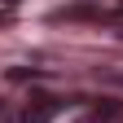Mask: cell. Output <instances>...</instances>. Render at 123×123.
<instances>
[{
    "mask_svg": "<svg viewBox=\"0 0 123 123\" xmlns=\"http://www.w3.org/2000/svg\"><path fill=\"white\" fill-rule=\"evenodd\" d=\"M114 5H119V13H123V0H114Z\"/></svg>",
    "mask_w": 123,
    "mask_h": 123,
    "instance_id": "3",
    "label": "cell"
},
{
    "mask_svg": "<svg viewBox=\"0 0 123 123\" xmlns=\"http://www.w3.org/2000/svg\"><path fill=\"white\" fill-rule=\"evenodd\" d=\"M84 123H123V110H119L114 101H105V105H97V110H92Z\"/></svg>",
    "mask_w": 123,
    "mask_h": 123,
    "instance_id": "2",
    "label": "cell"
},
{
    "mask_svg": "<svg viewBox=\"0 0 123 123\" xmlns=\"http://www.w3.org/2000/svg\"><path fill=\"white\" fill-rule=\"evenodd\" d=\"M57 97H49V92H35V97L26 101V110H22V123H49L53 114H57Z\"/></svg>",
    "mask_w": 123,
    "mask_h": 123,
    "instance_id": "1",
    "label": "cell"
}]
</instances>
